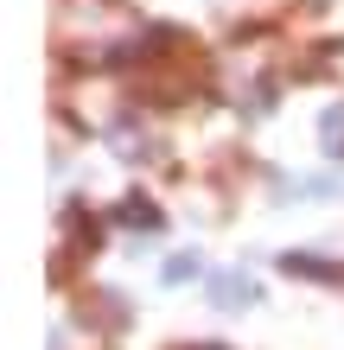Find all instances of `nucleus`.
<instances>
[{"mask_svg":"<svg viewBox=\"0 0 344 350\" xmlns=\"http://www.w3.org/2000/svg\"><path fill=\"white\" fill-rule=\"evenodd\" d=\"M249 299H255L249 274H211V306H217V312H242Z\"/></svg>","mask_w":344,"mask_h":350,"instance_id":"f257e3e1","label":"nucleus"},{"mask_svg":"<svg viewBox=\"0 0 344 350\" xmlns=\"http://www.w3.org/2000/svg\"><path fill=\"white\" fill-rule=\"evenodd\" d=\"M319 134H326V147H332V153H344V109H326Z\"/></svg>","mask_w":344,"mask_h":350,"instance_id":"f03ea898","label":"nucleus"},{"mask_svg":"<svg viewBox=\"0 0 344 350\" xmlns=\"http://www.w3.org/2000/svg\"><path fill=\"white\" fill-rule=\"evenodd\" d=\"M191 274H198V255H191V249L166 261V280H191Z\"/></svg>","mask_w":344,"mask_h":350,"instance_id":"7ed1b4c3","label":"nucleus"},{"mask_svg":"<svg viewBox=\"0 0 344 350\" xmlns=\"http://www.w3.org/2000/svg\"><path fill=\"white\" fill-rule=\"evenodd\" d=\"M198 350H217V344H198Z\"/></svg>","mask_w":344,"mask_h":350,"instance_id":"20e7f679","label":"nucleus"}]
</instances>
